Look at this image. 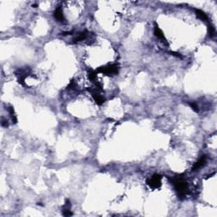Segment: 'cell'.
Returning <instances> with one entry per match:
<instances>
[{
  "label": "cell",
  "instance_id": "cell-1",
  "mask_svg": "<svg viewBox=\"0 0 217 217\" xmlns=\"http://www.w3.org/2000/svg\"><path fill=\"white\" fill-rule=\"evenodd\" d=\"M170 181H171L172 185L174 186L176 191L177 192V194L179 195V197L184 198L187 192H188V186L186 180L182 176H176L174 177L170 178Z\"/></svg>",
  "mask_w": 217,
  "mask_h": 217
},
{
  "label": "cell",
  "instance_id": "cell-2",
  "mask_svg": "<svg viewBox=\"0 0 217 217\" xmlns=\"http://www.w3.org/2000/svg\"><path fill=\"white\" fill-rule=\"evenodd\" d=\"M97 72L103 73L106 76H115L117 75L119 72V66L117 65H107L105 66H101L98 68Z\"/></svg>",
  "mask_w": 217,
  "mask_h": 217
},
{
  "label": "cell",
  "instance_id": "cell-3",
  "mask_svg": "<svg viewBox=\"0 0 217 217\" xmlns=\"http://www.w3.org/2000/svg\"><path fill=\"white\" fill-rule=\"evenodd\" d=\"M147 185L153 189L159 188L161 186V176L154 174L149 179L147 180Z\"/></svg>",
  "mask_w": 217,
  "mask_h": 217
},
{
  "label": "cell",
  "instance_id": "cell-4",
  "mask_svg": "<svg viewBox=\"0 0 217 217\" xmlns=\"http://www.w3.org/2000/svg\"><path fill=\"white\" fill-rule=\"evenodd\" d=\"M89 91L92 93V96L94 99L95 103L98 105H102L105 102V99H104V97L99 94L98 91H95L94 89H89Z\"/></svg>",
  "mask_w": 217,
  "mask_h": 217
},
{
  "label": "cell",
  "instance_id": "cell-5",
  "mask_svg": "<svg viewBox=\"0 0 217 217\" xmlns=\"http://www.w3.org/2000/svg\"><path fill=\"white\" fill-rule=\"evenodd\" d=\"M53 16L58 22H65V16L63 14V10H62L61 7L57 8L54 11V13H53Z\"/></svg>",
  "mask_w": 217,
  "mask_h": 217
},
{
  "label": "cell",
  "instance_id": "cell-6",
  "mask_svg": "<svg viewBox=\"0 0 217 217\" xmlns=\"http://www.w3.org/2000/svg\"><path fill=\"white\" fill-rule=\"evenodd\" d=\"M205 164H206V156L203 155L194 164V166H193V170H194V171L198 170L201 167H203Z\"/></svg>",
  "mask_w": 217,
  "mask_h": 217
},
{
  "label": "cell",
  "instance_id": "cell-7",
  "mask_svg": "<svg viewBox=\"0 0 217 217\" xmlns=\"http://www.w3.org/2000/svg\"><path fill=\"white\" fill-rule=\"evenodd\" d=\"M154 35H155L156 37L159 38V39H160V40H162L163 42H165V43H167V41H166V38H165L164 33H163V32L161 31L160 29L158 27V26H157L156 24H155V26H154Z\"/></svg>",
  "mask_w": 217,
  "mask_h": 217
},
{
  "label": "cell",
  "instance_id": "cell-8",
  "mask_svg": "<svg viewBox=\"0 0 217 217\" xmlns=\"http://www.w3.org/2000/svg\"><path fill=\"white\" fill-rule=\"evenodd\" d=\"M87 36H88V32L85 30L84 32H82L79 33L78 35H77V37L76 38H74V43H78V42H81V41H83V40H85L86 38H87Z\"/></svg>",
  "mask_w": 217,
  "mask_h": 217
},
{
  "label": "cell",
  "instance_id": "cell-9",
  "mask_svg": "<svg viewBox=\"0 0 217 217\" xmlns=\"http://www.w3.org/2000/svg\"><path fill=\"white\" fill-rule=\"evenodd\" d=\"M194 11H195V13L198 15V17L199 19H201L203 21H208L209 18H208L207 14H205L203 10H198V9H194Z\"/></svg>",
  "mask_w": 217,
  "mask_h": 217
},
{
  "label": "cell",
  "instance_id": "cell-10",
  "mask_svg": "<svg viewBox=\"0 0 217 217\" xmlns=\"http://www.w3.org/2000/svg\"><path fill=\"white\" fill-rule=\"evenodd\" d=\"M208 33H209V36L210 38L214 37L215 34V28L214 27L212 24H209V26H208Z\"/></svg>",
  "mask_w": 217,
  "mask_h": 217
},
{
  "label": "cell",
  "instance_id": "cell-11",
  "mask_svg": "<svg viewBox=\"0 0 217 217\" xmlns=\"http://www.w3.org/2000/svg\"><path fill=\"white\" fill-rule=\"evenodd\" d=\"M88 77L91 81H95L97 77V71H88Z\"/></svg>",
  "mask_w": 217,
  "mask_h": 217
},
{
  "label": "cell",
  "instance_id": "cell-12",
  "mask_svg": "<svg viewBox=\"0 0 217 217\" xmlns=\"http://www.w3.org/2000/svg\"><path fill=\"white\" fill-rule=\"evenodd\" d=\"M68 89H76V81H71V83L69 84L68 86V87H67Z\"/></svg>",
  "mask_w": 217,
  "mask_h": 217
},
{
  "label": "cell",
  "instance_id": "cell-13",
  "mask_svg": "<svg viewBox=\"0 0 217 217\" xmlns=\"http://www.w3.org/2000/svg\"><path fill=\"white\" fill-rule=\"evenodd\" d=\"M189 105L192 107V108L194 109V111H196V112H198V105L196 103H194V102H192V103H189Z\"/></svg>",
  "mask_w": 217,
  "mask_h": 217
}]
</instances>
